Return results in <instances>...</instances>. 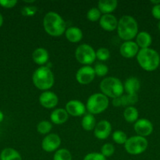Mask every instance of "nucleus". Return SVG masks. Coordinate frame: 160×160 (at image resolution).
I'll list each match as a JSON object with an SVG mask.
<instances>
[{
  "label": "nucleus",
  "instance_id": "nucleus-18",
  "mask_svg": "<svg viewBox=\"0 0 160 160\" xmlns=\"http://www.w3.org/2000/svg\"><path fill=\"white\" fill-rule=\"evenodd\" d=\"M50 117L52 123L56 125H60L63 124V123H66L67 121L69 115L65 109L58 108V109H55L50 113Z\"/></svg>",
  "mask_w": 160,
  "mask_h": 160
},
{
  "label": "nucleus",
  "instance_id": "nucleus-2",
  "mask_svg": "<svg viewBox=\"0 0 160 160\" xmlns=\"http://www.w3.org/2000/svg\"><path fill=\"white\" fill-rule=\"evenodd\" d=\"M136 61L140 67L147 72L155 71L160 65V55L152 48L140 49L136 55Z\"/></svg>",
  "mask_w": 160,
  "mask_h": 160
},
{
  "label": "nucleus",
  "instance_id": "nucleus-43",
  "mask_svg": "<svg viewBox=\"0 0 160 160\" xmlns=\"http://www.w3.org/2000/svg\"><path fill=\"white\" fill-rule=\"evenodd\" d=\"M159 55H160V54H159Z\"/></svg>",
  "mask_w": 160,
  "mask_h": 160
},
{
  "label": "nucleus",
  "instance_id": "nucleus-21",
  "mask_svg": "<svg viewBox=\"0 0 160 160\" xmlns=\"http://www.w3.org/2000/svg\"><path fill=\"white\" fill-rule=\"evenodd\" d=\"M65 37L72 43H77L83 39V34L82 30L77 27H69L65 31Z\"/></svg>",
  "mask_w": 160,
  "mask_h": 160
},
{
  "label": "nucleus",
  "instance_id": "nucleus-42",
  "mask_svg": "<svg viewBox=\"0 0 160 160\" xmlns=\"http://www.w3.org/2000/svg\"><path fill=\"white\" fill-rule=\"evenodd\" d=\"M0 160H1V159H0Z\"/></svg>",
  "mask_w": 160,
  "mask_h": 160
},
{
  "label": "nucleus",
  "instance_id": "nucleus-1",
  "mask_svg": "<svg viewBox=\"0 0 160 160\" xmlns=\"http://www.w3.org/2000/svg\"><path fill=\"white\" fill-rule=\"evenodd\" d=\"M42 24L45 32L53 37L61 36L67 30V24L63 17L58 12L53 11L45 13Z\"/></svg>",
  "mask_w": 160,
  "mask_h": 160
},
{
  "label": "nucleus",
  "instance_id": "nucleus-9",
  "mask_svg": "<svg viewBox=\"0 0 160 160\" xmlns=\"http://www.w3.org/2000/svg\"><path fill=\"white\" fill-rule=\"evenodd\" d=\"M96 74L93 67L91 66H83L78 70L75 74V78L78 83L86 85L92 82L95 78Z\"/></svg>",
  "mask_w": 160,
  "mask_h": 160
},
{
  "label": "nucleus",
  "instance_id": "nucleus-14",
  "mask_svg": "<svg viewBox=\"0 0 160 160\" xmlns=\"http://www.w3.org/2000/svg\"><path fill=\"white\" fill-rule=\"evenodd\" d=\"M39 103L45 109H53L58 104L59 98L56 93L51 91H45L42 92L39 98Z\"/></svg>",
  "mask_w": 160,
  "mask_h": 160
},
{
  "label": "nucleus",
  "instance_id": "nucleus-41",
  "mask_svg": "<svg viewBox=\"0 0 160 160\" xmlns=\"http://www.w3.org/2000/svg\"><path fill=\"white\" fill-rule=\"evenodd\" d=\"M158 30H159V31H160V21L158 22Z\"/></svg>",
  "mask_w": 160,
  "mask_h": 160
},
{
  "label": "nucleus",
  "instance_id": "nucleus-30",
  "mask_svg": "<svg viewBox=\"0 0 160 160\" xmlns=\"http://www.w3.org/2000/svg\"><path fill=\"white\" fill-rule=\"evenodd\" d=\"M86 17L91 22L98 21L101 17V12L99 10L98 8H91L88 10L87 13H86Z\"/></svg>",
  "mask_w": 160,
  "mask_h": 160
},
{
  "label": "nucleus",
  "instance_id": "nucleus-35",
  "mask_svg": "<svg viewBox=\"0 0 160 160\" xmlns=\"http://www.w3.org/2000/svg\"><path fill=\"white\" fill-rule=\"evenodd\" d=\"M83 160H106V158L100 152H90L84 156Z\"/></svg>",
  "mask_w": 160,
  "mask_h": 160
},
{
  "label": "nucleus",
  "instance_id": "nucleus-10",
  "mask_svg": "<svg viewBox=\"0 0 160 160\" xmlns=\"http://www.w3.org/2000/svg\"><path fill=\"white\" fill-rule=\"evenodd\" d=\"M61 138L56 134H49L42 141V148L46 152H53L58 150L61 146Z\"/></svg>",
  "mask_w": 160,
  "mask_h": 160
},
{
  "label": "nucleus",
  "instance_id": "nucleus-4",
  "mask_svg": "<svg viewBox=\"0 0 160 160\" xmlns=\"http://www.w3.org/2000/svg\"><path fill=\"white\" fill-rule=\"evenodd\" d=\"M54 75L50 67L41 66L32 74V82L35 87L41 91H50L54 84Z\"/></svg>",
  "mask_w": 160,
  "mask_h": 160
},
{
  "label": "nucleus",
  "instance_id": "nucleus-17",
  "mask_svg": "<svg viewBox=\"0 0 160 160\" xmlns=\"http://www.w3.org/2000/svg\"><path fill=\"white\" fill-rule=\"evenodd\" d=\"M138 101L137 94L136 95H122V96L113 98L112 105L115 107H128L133 106Z\"/></svg>",
  "mask_w": 160,
  "mask_h": 160
},
{
  "label": "nucleus",
  "instance_id": "nucleus-13",
  "mask_svg": "<svg viewBox=\"0 0 160 160\" xmlns=\"http://www.w3.org/2000/svg\"><path fill=\"white\" fill-rule=\"evenodd\" d=\"M65 109L68 115L72 117H81L86 114V105L77 99H72L65 105Z\"/></svg>",
  "mask_w": 160,
  "mask_h": 160
},
{
  "label": "nucleus",
  "instance_id": "nucleus-16",
  "mask_svg": "<svg viewBox=\"0 0 160 160\" xmlns=\"http://www.w3.org/2000/svg\"><path fill=\"white\" fill-rule=\"evenodd\" d=\"M118 21L113 14H103L99 20L100 26L106 31H113L117 29Z\"/></svg>",
  "mask_w": 160,
  "mask_h": 160
},
{
  "label": "nucleus",
  "instance_id": "nucleus-19",
  "mask_svg": "<svg viewBox=\"0 0 160 160\" xmlns=\"http://www.w3.org/2000/svg\"><path fill=\"white\" fill-rule=\"evenodd\" d=\"M50 54L45 48L39 47L35 48L32 52V59L36 64L41 66H45L49 61Z\"/></svg>",
  "mask_w": 160,
  "mask_h": 160
},
{
  "label": "nucleus",
  "instance_id": "nucleus-34",
  "mask_svg": "<svg viewBox=\"0 0 160 160\" xmlns=\"http://www.w3.org/2000/svg\"><path fill=\"white\" fill-rule=\"evenodd\" d=\"M38 9L35 6H25L21 9V14L24 17H32L37 12Z\"/></svg>",
  "mask_w": 160,
  "mask_h": 160
},
{
  "label": "nucleus",
  "instance_id": "nucleus-7",
  "mask_svg": "<svg viewBox=\"0 0 160 160\" xmlns=\"http://www.w3.org/2000/svg\"><path fill=\"white\" fill-rule=\"evenodd\" d=\"M148 141L147 138L139 135H134L129 138L124 144V148L126 152L133 156L142 154L146 151Z\"/></svg>",
  "mask_w": 160,
  "mask_h": 160
},
{
  "label": "nucleus",
  "instance_id": "nucleus-36",
  "mask_svg": "<svg viewBox=\"0 0 160 160\" xmlns=\"http://www.w3.org/2000/svg\"><path fill=\"white\" fill-rule=\"evenodd\" d=\"M17 4V0H0V6L6 9H11Z\"/></svg>",
  "mask_w": 160,
  "mask_h": 160
},
{
  "label": "nucleus",
  "instance_id": "nucleus-38",
  "mask_svg": "<svg viewBox=\"0 0 160 160\" xmlns=\"http://www.w3.org/2000/svg\"><path fill=\"white\" fill-rule=\"evenodd\" d=\"M151 3H152L153 4V6H155V5H158V4H160V0H152L151 1Z\"/></svg>",
  "mask_w": 160,
  "mask_h": 160
},
{
  "label": "nucleus",
  "instance_id": "nucleus-6",
  "mask_svg": "<svg viewBox=\"0 0 160 160\" xmlns=\"http://www.w3.org/2000/svg\"><path fill=\"white\" fill-rule=\"evenodd\" d=\"M109 106V99L102 93H94L88 98L86 108L88 112L92 115L104 112Z\"/></svg>",
  "mask_w": 160,
  "mask_h": 160
},
{
  "label": "nucleus",
  "instance_id": "nucleus-11",
  "mask_svg": "<svg viewBox=\"0 0 160 160\" xmlns=\"http://www.w3.org/2000/svg\"><path fill=\"white\" fill-rule=\"evenodd\" d=\"M133 129L136 135L141 137H147L153 132L154 127L152 122L145 118L138 119L133 125Z\"/></svg>",
  "mask_w": 160,
  "mask_h": 160
},
{
  "label": "nucleus",
  "instance_id": "nucleus-37",
  "mask_svg": "<svg viewBox=\"0 0 160 160\" xmlns=\"http://www.w3.org/2000/svg\"><path fill=\"white\" fill-rule=\"evenodd\" d=\"M152 14L154 18L160 21V4L153 6L152 9Z\"/></svg>",
  "mask_w": 160,
  "mask_h": 160
},
{
  "label": "nucleus",
  "instance_id": "nucleus-25",
  "mask_svg": "<svg viewBox=\"0 0 160 160\" xmlns=\"http://www.w3.org/2000/svg\"><path fill=\"white\" fill-rule=\"evenodd\" d=\"M123 117L128 123H135L139 117V112L134 106H128L124 109Z\"/></svg>",
  "mask_w": 160,
  "mask_h": 160
},
{
  "label": "nucleus",
  "instance_id": "nucleus-27",
  "mask_svg": "<svg viewBox=\"0 0 160 160\" xmlns=\"http://www.w3.org/2000/svg\"><path fill=\"white\" fill-rule=\"evenodd\" d=\"M53 160H72V153L67 148H59L55 152Z\"/></svg>",
  "mask_w": 160,
  "mask_h": 160
},
{
  "label": "nucleus",
  "instance_id": "nucleus-22",
  "mask_svg": "<svg viewBox=\"0 0 160 160\" xmlns=\"http://www.w3.org/2000/svg\"><path fill=\"white\" fill-rule=\"evenodd\" d=\"M136 43L141 49L142 48H150L152 43V38L151 34L147 31H141L138 32L136 36Z\"/></svg>",
  "mask_w": 160,
  "mask_h": 160
},
{
  "label": "nucleus",
  "instance_id": "nucleus-40",
  "mask_svg": "<svg viewBox=\"0 0 160 160\" xmlns=\"http://www.w3.org/2000/svg\"><path fill=\"white\" fill-rule=\"evenodd\" d=\"M3 16L2 15V13L0 12V28L3 26Z\"/></svg>",
  "mask_w": 160,
  "mask_h": 160
},
{
  "label": "nucleus",
  "instance_id": "nucleus-23",
  "mask_svg": "<svg viewBox=\"0 0 160 160\" xmlns=\"http://www.w3.org/2000/svg\"><path fill=\"white\" fill-rule=\"evenodd\" d=\"M118 6L116 0H100L97 3V8L103 14H111Z\"/></svg>",
  "mask_w": 160,
  "mask_h": 160
},
{
  "label": "nucleus",
  "instance_id": "nucleus-5",
  "mask_svg": "<svg viewBox=\"0 0 160 160\" xmlns=\"http://www.w3.org/2000/svg\"><path fill=\"white\" fill-rule=\"evenodd\" d=\"M100 89L102 94L112 99L122 96L124 93L123 83L115 77L104 78L100 84Z\"/></svg>",
  "mask_w": 160,
  "mask_h": 160
},
{
  "label": "nucleus",
  "instance_id": "nucleus-3",
  "mask_svg": "<svg viewBox=\"0 0 160 160\" xmlns=\"http://www.w3.org/2000/svg\"><path fill=\"white\" fill-rule=\"evenodd\" d=\"M117 33L122 40L132 41L138 34V23L136 19L130 15L122 16L118 21Z\"/></svg>",
  "mask_w": 160,
  "mask_h": 160
},
{
  "label": "nucleus",
  "instance_id": "nucleus-26",
  "mask_svg": "<svg viewBox=\"0 0 160 160\" xmlns=\"http://www.w3.org/2000/svg\"><path fill=\"white\" fill-rule=\"evenodd\" d=\"M82 127L86 131H91L94 129L96 124V119L93 115L90 113H86L83 116L81 122Z\"/></svg>",
  "mask_w": 160,
  "mask_h": 160
},
{
  "label": "nucleus",
  "instance_id": "nucleus-39",
  "mask_svg": "<svg viewBox=\"0 0 160 160\" xmlns=\"http://www.w3.org/2000/svg\"><path fill=\"white\" fill-rule=\"evenodd\" d=\"M3 120H4V114H3V112L0 110V123L3 121Z\"/></svg>",
  "mask_w": 160,
  "mask_h": 160
},
{
  "label": "nucleus",
  "instance_id": "nucleus-8",
  "mask_svg": "<svg viewBox=\"0 0 160 160\" xmlns=\"http://www.w3.org/2000/svg\"><path fill=\"white\" fill-rule=\"evenodd\" d=\"M75 58L83 66H90L96 59V51L88 44L79 45L75 49Z\"/></svg>",
  "mask_w": 160,
  "mask_h": 160
},
{
  "label": "nucleus",
  "instance_id": "nucleus-29",
  "mask_svg": "<svg viewBox=\"0 0 160 160\" xmlns=\"http://www.w3.org/2000/svg\"><path fill=\"white\" fill-rule=\"evenodd\" d=\"M112 139L116 144L119 145H124L125 142L127 141L128 138L125 133H124L122 131L117 130L112 133Z\"/></svg>",
  "mask_w": 160,
  "mask_h": 160
},
{
  "label": "nucleus",
  "instance_id": "nucleus-15",
  "mask_svg": "<svg viewBox=\"0 0 160 160\" xmlns=\"http://www.w3.org/2000/svg\"><path fill=\"white\" fill-rule=\"evenodd\" d=\"M140 48L136 45V42H133V41L124 42L119 48L120 54L124 58H127V59H130V58L136 56Z\"/></svg>",
  "mask_w": 160,
  "mask_h": 160
},
{
  "label": "nucleus",
  "instance_id": "nucleus-28",
  "mask_svg": "<svg viewBox=\"0 0 160 160\" xmlns=\"http://www.w3.org/2000/svg\"><path fill=\"white\" fill-rule=\"evenodd\" d=\"M53 128L52 123L48 120H42L37 125V131L41 134H49Z\"/></svg>",
  "mask_w": 160,
  "mask_h": 160
},
{
  "label": "nucleus",
  "instance_id": "nucleus-31",
  "mask_svg": "<svg viewBox=\"0 0 160 160\" xmlns=\"http://www.w3.org/2000/svg\"><path fill=\"white\" fill-rule=\"evenodd\" d=\"M110 56H111V53H110L109 49L107 48L102 47L96 51V59L100 61L108 60L110 58Z\"/></svg>",
  "mask_w": 160,
  "mask_h": 160
},
{
  "label": "nucleus",
  "instance_id": "nucleus-12",
  "mask_svg": "<svg viewBox=\"0 0 160 160\" xmlns=\"http://www.w3.org/2000/svg\"><path fill=\"white\" fill-rule=\"evenodd\" d=\"M112 127L111 123L108 120H100L97 123L93 129L94 136L99 140H105L111 134Z\"/></svg>",
  "mask_w": 160,
  "mask_h": 160
},
{
  "label": "nucleus",
  "instance_id": "nucleus-33",
  "mask_svg": "<svg viewBox=\"0 0 160 160\" xmlns=\"http://www.w3.org/2000/svg\"><path fill=\"white\" fill-rule=\"evenodd\" d=\"M115 152V146L111 143H105L102 145L100 153L104 156L105 158L110 157L112 156Z\"/></svg>",
  "mask_w": 160,
  "mask_h": 160
},
{
  "label": "nucleus",
  "instance_id": "nucleus-24",
  "mask_svg": "<svg viewBox=\"0 0 160 160\" xmlns=\"http://www.w3.org/2000/svg\"><path fill=\"white\" fill-rule=\"evenodd\" d=\"M1 160H22L20 153L13 148H6L0 153Z\"/></svg>",
  "mask_w": 160,
  "mask_h": 160
},
{
  "label": "nucleus",
  "instance_id": "nucleus-20",
  "mask_svg": "<svg viewBox=\"0 0 160 160\" xmlns=\"http://www.w3.org/2000/svg\"><path fill=\"white\" fill-rule=\"evenodd\" d=\"M124 91L127 95H136L141 88V82L139 79L135 77L127 78L123 84Z\"/></svg>",
  "mask_w": 160,
  "mask_h": 160
},
{
  "label": "nucleus",
  "instance_id": "nucleus-32",
  "mask_svg": "<svg viewBox=\"0 0 160 160\" xmlns=\"http://www.w3.org/2000/svg\"><path fill=\"white\" fill-rule=\"evenodd\" d=\"M93 70L96 76L98 77H104L108 73V66L102 63V62H98V63L96 64L93 67Z\"/></svg>",
  "mask_w": 160,
  "mask_h": 160
}]
</instances>
